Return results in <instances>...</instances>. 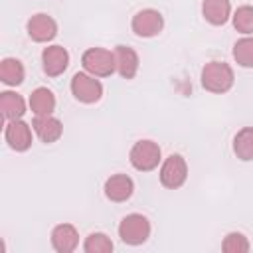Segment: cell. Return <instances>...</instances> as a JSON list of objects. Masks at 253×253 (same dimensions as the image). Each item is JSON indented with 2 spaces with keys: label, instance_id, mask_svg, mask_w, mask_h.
Wrapping results in <instances>:
<instances>
[{
  "label": "cell",
  "instance_id": "6da1fadb",
  "mask_svg": "<svg viewBox=\"0 0 253 253\" xmlns=\"http://www.w3.org/2000/svg\"><path fill=\"white\" fill-rule=\"evenodd\" d=\"M202 87L210 93H227L233 87L235 73L225 61H210L202 67Z\"/></svg>",
  "mask_w": 253,
  "mask_h": 253
},
{
  "label": "cell",
  "instance_id": "7a4b0ae2",
  "mask_svg": "<svg viewBox=\"0 0 253 253\" xmlns=\"http://www.w3.org/2000/svg\"><path fill=\"white\" fill-rule=\"evenodd\" d=\"M81 65L87 73L95 77H109L117 71L115 53L105 47H89L81 55Z\"/></svg>",
  "mask_w": 253,
  "mask_h": 253
},
{
  "label": "cell",
  "instance_id": "3957f363",
  "mask_svg": "<svg viewBox=\"0 0 253 253\" xmlns=\"http://www.w3.org/2000/svg\"><path fill=\"white\" fill-rule=\"evenodd\" d=\"M150 221L142 213H128L119 223V237L126 245H142L150 237Z\"/></svg>",
  "mask_w": 253,
  "mask_h": 253
},
{
  "label": "cell",
  "instance_id": "277c9868",
  "mask_svg": "<svg viewBox=\"0 0 253 253\" xmlns=\"http://www.w3.org/2000/svg\"><path fill=\"white\" fill-rule=\"evenodd\" d=\"M128 160L132 164L134 170L138 172H150L154 170L160 160H162V152H160V146L154 142V140H136L128 152Z\"/></svg>",
  "mask_w": 253,
  "mask_h": 253
},
{
  "label": "cell",
  "instance_id": "5b68a950",
  "mask_svg": "<svg viewBox=\"0 0 253 253\" xmlns=\"http://www.w3.org/2000/svg\"><path fill=\"white\" fill-rule=\"evenodd\" d=\"M71 93L79 103L93 105L103 97V83L87 71H79L71 77Z\"/></svg>",
  "mask_w": 253,
  "mask_h": 253
},
{
  "label": "cell",
  "instance_id": "8992f818",
  "mask_svg": "<svg viewBox=\"0 0 253 253\" xmlns=\"http://www.w3.org/2000/svg\"><path fill=\"white\" fill-rule=\"evenodd\" d=\"M188 178V164L184 160V156L180 154H170L168 158H164L162 166H160V184L168 190H178L184 186Z\"/></svg>",
  "mask_w": 253,
  "mask_h": 253
},
{
  "label": "cell",
  "instance_id": "52a82bcc",
  "mask_svg": "<svg viewBox=\"0 0 253 253\" xmlns=\"http://www.w3.org/2000/svg\"><path fill=\"white\" fill-rule=\"evenodd\" d=\"M130 28L132 32L138 36V38H154L162 32L164 28V18L158 10L154 8H144V10H138L134 16H132V22H130Z\"/></svg>",
  "mask_w": 253,
  "mask_h": 253
},
{
  "label": "cell",
  "instance_id": "ba28073f",
  "mask_svg": "<svg viewBox=\"0 0 253 253\" xmlns=\"http://www.w3.org/2000/svg\"><path fill=\"white\" fill-rule=\"evenodd\" d=\"M26 30H28V36L34 42L45 43V42H51L57 36V22L47 14H34L28 20Z\"/></svg>",
  "mask_w": 253,
  "mask_h": 253
},
{
  "label": "cell",
  "instance_id": "9c48e42d",
  "mask_svg": "<svg viewBox=\"0 0 253 253\" xmlns=\"http://www.w3.org/2000/svg\"><path fill=\"white\" fill-rule=\"evenodd\" d=\"M69 65V51L63 45H47L42 51V67L47 77L61 75Z\"/></svg>",
  "mask_w": 253,
  "mask_h": 253
},
{
  "label": "cell",
  "instance_id": "30bf717a",
  "mask_svg": "<svg viewBox=\"0 0 253 253\" xmlns=\"http://www.w3.org/2000/svg\"><path fill=\"white\" fill-rule=\"evenodd\" d=\"M4 138L8 142V146L16 152H26L32 146V128L28 123H24L22 119L18 121H8L6 128H4Z\"/></svg>",
  "mask_w": 253,
  "mask_h": 253
},
{
  "label": "cell",
  "instance_id": "8fae6325",
  "mask_svg": "<svg viewBox=\"0 0 253 253\" xmlns=\"http://www.w3.org/2000/svg\"><path fill=\"white\" fill-rule=\"evenodd\" d=\"M32 128L38 134V138L45 144H51L55 140L61 138L63 134V125L59 119H55L53 115H43V117H34L32 121Z\"/></svg>",
  "mask_w": 253,
  "mask_h": 253
},
{
  "label": "cell",
  "instance_id": "7c38bea8",
  "mask_svg": "<svg viewBox=\"0 0 253 253\" xmlns=\"http://www.w3.org/2000/svg\"><path fill=\"white\" fill-rule=\"evenodd\" d=\"M103 190H105V196H107L111 202L121 204V202H126V200L132 196V192H134V182H132V178L126 176V174H113L111 178H107Z\"/></svg>",
  "mask_w": 253,
  "mask_h": 253
},
{
  "label": "cell",
  "instance_id": "4fadbf2b",
  "mask_svg": "<svg viewBox=\"0 0 253 253\" xmlns=\"http://www.w3.org/2000/svg\"><path fill=\"white\" fill-rule=\"evenodd\" d=\"M79 245V233L71 223H59L51 229V247L57 253H71Z\"/></svg>",
  "mask_w": 253,
  "mask_h": 253
},
{
  "label": "cell",
  "instance_id": "5bb4252c",
  "mask_svg": "<svg viewBox=\"0 0 253 253\" xmlns=\"http://www.w3.org/2000/svg\"><path fill=\"white\" fill-rule=\"evenodd\" d=\"M115 53V63H117V73L123 77V79H132L138 71V65H140V59H138V53L128 47V45H117L113 49Z\"/></svg>",
  "mask_w": 253,
  "mask_h": 253
},
{
  "label": "cell",
  "instance_id": "9a60e30c",
  "mask_svg": "<svg viewBox=\"0 0 253 253\" xmlns=\"http://www.w3.org/2000/svg\"><path fill=\"white\" fill-rule=\"evenodd\" d=\"M202 16L211 26H223L231 18L229 0H202Z\"/></svg>",
  "mask_w": 253,
  "mask_h": 253
},
{
  "label": "cell",
  "instance_id": "2e32d148",
  "mask_svg": "<svg viewBox=\"0 0 253 253\" xmlns=\"http://www.w3.org/2000/svg\"><path fill=\"white\" fill-rule=\"evenodd\" d=\"M0 111L4 121H18L26 115V101L16 91H2L0 93Z\"/></svg>",
  "mask_w": 253,
  "mask_h": 253
},
{
  "label": "cell",
  "instance_id": "e0dca14e",
  "mask_svg": "<svg viewBox=\"0 0 253 253\" xmlns=\"http://www.w3.org/2000/svg\"><path fill=\"white\" fill-rule=\"evenodd\" d=\"M30 109L36 117L51 115L55 111V95L47 87H38L30 95Z\"/></svg>",
  "mask_w": 253,
  "mask_h": 253
},
{
  "label": "cell",
  "instance_id": "ac0fdd59",
  "mask_svg": "<svg viewBox=\"0 0 253 253\" xmlns=\"http://www.w3.org/2000/svg\"><path fill=\"white\" fill-rule=\"evenodd\" d=\"M26 77V69L22 65L20 59L16 57H4L0 61V81L8 87H16L24 81Z\"/></svg>",
  "mask_w": 253,
  "mask_h": 253
},
{
  "label": "cell",
  "instance_id": "d6986e66",
  "mask_svg": "<svg viewBox=\"0 0 253 253\" xmlns=\"http://www.w3.org/2000/svg\"><path fill=\"white\" fill-rule=\"evenodd\" d=\"M233 152L239 160H253V126H243L233 136Z\"/></svg>",
  "mask_w": 253,
  "mask_h": 253
},
{
  "label": "cell",
  "instance_id": "ffe728a7",
  "mask_svg": "<svg viewBox=\"0 0 253 253\" xmlns=\"http://www.w3.org/2000/svg\"><path fill=\"white\" fill-rule=\"evenodd\" d=\"M233 59L241 67H253V36H245L233 45Z\"/></svg>",
  "mask_w": 253,
  "mask_h": 253
},
{
  "label": "cell",
  "instance_id": "44dd1931",
  "mask_svg": "<svg viewBox=\"0 0 253 253\" xmlns=\"http://www.w3.org/2000/svg\"><path fill=\"white\" fill-rule=\"evenodd\" d=\"M83 251L85 253H111L113 251V241L107 233L95 231V233H89L85 237Z\"/></svg>",
  "mask_w": 253,
  "mask_h": 253
},
{
  "label": "cell",
  "instance_id": "7402d4cb",
  "mask_svg": "<svg viewBox=\"0 0 253 253\" xmlns=\"http://www.w3.org/2000/svg\"><path fill=\"white\" fill-rule=\"evenodd\" d=\"M233 28L243 36H253V6H239L233 16Z\"/></svg>",
  "mask_w": 253,
  "mask_h": 253
},
{
  "label": "cell",
  "instance_id": "603a6c76",
  "mask_svg": "<svg viewBox=\"0 0 253 253\" xmlns=\"http://www.w3.org/2000/svg\"><path fill=\"white\" fill-rule=\"evenodd\" d=\"M221 249L225 253H247L249 251V241L243 233L239 231H231L223 237V243H221Z\"/></svg>",
  "mask_w": 253,
  "mask_h": 253
}]
</instances>
